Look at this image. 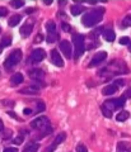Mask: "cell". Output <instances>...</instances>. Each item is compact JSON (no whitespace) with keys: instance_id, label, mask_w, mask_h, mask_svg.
Listing matches in <instances>:
<instances>
[{"instance_id":"cell-16","label":"cell","mask_w":131,"mask_h":152,"mask_svg":"<svg viewBox=\"0 0 131 152\" xmlns=\"http://www.w3.org/2000/svg\"><path fill=\"white\" fill-rule=\"evenodd\" d=\"M84 10H85L84 7L78 5V4H75V5H71V8H70V12H71L73 15H79V14L83 13Z\"/></svg>"},{"instance_id":"cell-34","label":"cell","mask_w":131,"mask_h":152,"mask_svg":"<svg viewBox=\"0 0 131 152\" xmlns=\"http://www.w3.org/2000/svg\"><path fill=\"white\" fill-rule=\"evenodd\" d=\"M4 152H18V150L14 148V147H7V148L4 150Z\"/></svg>"},{"instance_id":"cell-46","label":"cell","mask_w":131,"mask_h":152,"mask_svg":"<svg viewBox=\"0 0 131 152\" xmlns=\"http://www.w3.org/2000/svg\"><path fill=\"white\" fill-rule=\"evenodd\" d=\"M126 152H131V150H130V151H126Z\"/></svg>"},{"instance_id":"cell-41","label":"cell","mask_w":131,"mask_h":152,"mask_svg":"<svg viewBox=\"0 0 131 152\" xmlns=\"http://www.w3.org/2000/svg\"><path fill=\"white\" fill-rule=\"evenodd\" d=\"M4 131V124H3V121L0 119V132H3Z\"/></svg>"},{"instance_id":"cell-39","label":"cell","mask_w":131,"mask_h":152,"mask_svg":"<svg viewBox=\"0 0 131 152\" xmlns=\"http://www.w3.org/2000/svg\"><path fill=\"white\" fill-rule=\"evenodd\" d=\"M124 96H125V98H131V89H127V90H126Z\"/></svg>"},{"instance_id":"cell-33","label":"cell","mask_w":131,"mask_h":152,"mask_svg":"<svg viewBox=\"0 0 131 152\" xmlns=\"http://www.w3.org/2000/svg\"><path fill=\"white\" fill-rule=\"evenodd\" d=\"M61 27H62V29H64L65 32H70V31H71V27H70L69 24H66V23H62Z\"/></svg>"},{"instance_id":"cell-6","label":"cell","mask_w":131,"mask_h":152,"mask_svg":"<svg viewBox=\"0 0 131 152\" xmlns=\"http://www.w3.org/2000/svg\"><path fill=\"white\" fill-rule=\"evenodd\" d=\"M45 57H46V52L42 48H37V50H33L32 55H31V61L37 64V62H41Z\"/></svg>"},{"instance_id":"cell-43","label":"cell","mask_w":131,"mask_h":152,"mask_svg":"<svg viewBox=\"0 0 131 152\" xmlns=\"http://www.w3.org/2000/svg\"><path fill=\"white\" fill-rule=\"evenodd\" d=\"M45 4H46V5H51V4H52V1H51V0H46V1H45Z\"/></svg>"},{"instance_id":"cell-18","label":"cell","mask_w":131,"mask_h":152,"mask_svg":"<svg viewBox=\"0 0 131 152\" xmlns=\"http://www.w3.org/2000/svg\"><path fill=\"white\" fill-rule=\"evenodd\" d=\"M125 100H126V98L124 96H121V98H117V99H112V102L115 104V108L117 109V108H121V107H124L125 105Z\"/></svg>"},{"instance_id":"cell-36","label":"cell","mask_w":131,"mask_h":152,"mask_svg":"<svg viewBox=\"0 0 131 152\" xmlns=\"http://www.w3.org/2000/svg\"><path fill=\"white\" fill-rule=\"evenodd\" d=\"M12 134H13V132L9 129V131H7V133H5V136H4V140H8V138H10L12 137Z\"/></svg>"},{"instance_id":"cell-40","label":"cell","mask_w":131,"mask_h":152,"mask_svg":"<svg viewBox=\"0 0 131 152\" xmlns=\"http://www.w3.org/2000/svg\"><path fill=\"white\" fill-rule=\"evenodd\" d=\"M8 113V115H10L12 118H14V119H18V117L14 114V112H12V110H9V112H7Z\"/></svg>"},{"instance_id":"cell-44","label":"cell","mask_w":131,"mask_h":152,"mask_svg":"<svg viewBox=\"0 0 131 152\" xmlns=\"http://www.w3.org/2000/svg\"><path fill=\"white\" fill-rule=\"evenodd\" d=\"M129 51L131 52V43H129Z\"/></svg>"},{"instance_id":"cell-28","label":"cell","mask_w":131,"mask_h":152,"mask_svg":"<svg viewBox=\"0 0 131 152\" xmlns=\"http://www.w3.org/2000/svg\"><path fill=\"white\" fill-rule=\"evenodd\" d=\"M130 43V38L129 37H121L120 45H129Z\"/></svg>"},{"instance_id":"cell-45","label":"cell","mask_w":131,"mask_h":152,"mask_svg":"<svg viewBox=\"0 0 131 152\" xmlns=\"http://www.w3.org/2000/svg\"><path fill=\"white\" fill-rule=\"evenodd\" d=\"M0 53H1V46H0Z\"/></svg>"},{"instance_id":"cell-38","label":"cell","mask_w":131,"mask_h":152,"mask_svg":"<svg viewBox=\"0 0 131 152\" xmlns=\"http://www.w3.org/2000/svg\"><path fill=\"white\" fill-rule=\"evenodd\" d=\"M55 148H56V145L54 143L52 146H50V147H48V148H46V151H45V152H52V151H54Z\"/></svg>"},{"instance_id":"cell-2","label":"cell","mask_w":131,"mask_h":152,"mask_svg":"<svg viewBox=\"0 0 131 152\" xmlns=\"http://www.w3.org/2000/svg\"><path fill=\"white\" fill-rule=\"evenodd\" d=\"M73 42H74V58L79 60L80 56L85 51V41L84 36L81 34H74L73 36Z\"/></svg>"},{"instance_id":"cell-37","label":"cell","mask_w":131,"mask_h":152,"mask_svg":"<svg viewBox=\"0 0 131 152\" xmlns=\"http://www.w3.org/2000/svg\"><path fill=\"white\" fill-rule=\"evenodd\" d=\"M23 113H24V115H31V114H32L33 112L31 110V109H28V108H26V109H24V110H23Z\"/></svg>"},{"instance_id":"cell-17","label":"cell","mask_w":131,"mask_h":152,"mask_svg":"<svg viewBox=\"0 0 131 152\" xmlns=\"http://www.w3.org/2000/svg\"><path fill=\"white\" fill-rule=\"evenodd\" d=\"M129 117H130V113L124 110V112H120L117 115H116V121L117 122H125L126 119H129Z\"/></svg>"},{"instance_id":"cell-7","label":"cell","mask_w":131,"mask_h":152,"mask_svg":"<svg viewBox=\"0 0 131 152\" xmlns=\"http://www.w3.org/2000/svg\"><path fill=\"white\" fill-rule=\"evenodd\" d=\"M60 51L65 55L66 58H70V57L73 56V48H71V46H70V42L61 41L60 42Z\"/></svg>"},{"instance_id":"cell-23","label":"cell","mask_w":131,"mask_h":152,"mask_svg":"<svg viewBox=\"0 0 131 152\" xmlns=\"http://www.w3.org/2000/svg\"><path fill=\"white\" fill-rule=\"evenodd\" d=\"M122 27L127 28V27H131V15H126L122 20Z\"/></svg>"},{"instance_id":"cell-20","label":"cell","mask_w":131,"mask_h":152,"mask_svg":"<svg viewBox=\"0 0 131 152\" xmlns=\"http://www.w3.org/2000/svg\"><path fill=\"white\" fill-rule=\"evenodd\" d=\"M117 150L120 152H126V151L131 150V146L129 143H126V142H120V143L117 145Z\"/></svg>"},{"instance_id":"cell-47","label":"cell","mask_w":131,"mask_h":152,"mask_svg":"<svg viewBox=\"0 0 131 152\" xmlns=\"http://www.w3.org/2000/svg\"><path fill=\"white\" fill-rule=\"evenodd\" d=\"M0 32H1V29H0Z\"/></svg>"},{"instance_id":"cell-24","label":"cell","mask_w":131,"mask_h":152,"mask_svg":"<svg viewBox=\"0 0 131 152\" xmlns=\"http://www.w3.org/2000/svg\"><path fill=\"white\" fill-rule=\"evenodd\" d=\"M10 43H12V38L10 37H4L0 46L1 47H8V46H10Z\"/></svg>"},{"instance_id":"cell-21","label":"cell","mask_w":131,"mask_h":152,"mask_svg":"<svg viewBox=\"0 0 131 152\" xmlns=\"http://www.w3.org/2000/svg\"><path fill=\"white\" fill-rule=\"evenodd\" d=\"M101 110H102V114H103L106 118H112V110H110L108 108H106L104 105H102Z\"/></svg>"},{"instance_id":"cell-35","label":"cell","mask_w":131,"mask_h":152,"mask_svg":"<svg viewBox=\"0 0 131 152\" xmlns=\"http://www.w3.org/2000/svg\"><path fill=\"white\" fill-rule=\"evenodd\" d=\"M113 84H115V85H116V86H117V88H118V86H122V85H124L125 83H124V80H116V81H115Z\"/></svg>"},{"instance_id":"cell-14","label":"cell","mask_w":131,"mask_h":152,"mask_svg":"<svg viewBox=\"0 0 131 152\" xmlns=\"http://www.w3.org/2000/svg\"><path fill=\"white\" fill-rule=\"evenodd\" d=\"M38 143H36V142H31V143H28L26 147H24L23 152H37L38 151Z\"/></svg>"},{"instance_id":"cell-13","label":"cell","mask_w":131,"mask_h":152,"mask_svg":"<svg viewBox=\"0 0 131 152\" xmlns=\"http://www.w3.org/2000/svg\"><path fill=\"white\" fill-rule=\"evenodd\" d=\"M103 37H104V39L107 42H113L115 38H116V34H115V32L112 29H107V31H104Z\"/></svg>"},{"instance_id":"cell-30","label":"cell","mask_w":131,"mask_h":152,"mask_svg":"<svg viewBox=\"0 0 131 152\" xmlns=\"http://www.w3.org/2000/svg\"><path fill=\"white\" fill-rule=\"evenodd\" d=\"M37 110L38 112H43V110H45V104H43V102H38L37 103Z\"/></svg>"},{"instance_id":"cell-42","label":"cell","mask_w":131,"mask_h":152,"mask_svg":"<svg viewBox=\"0 0 131 152\" xmlns=\"http://www.w3.org/2000/svg\"><path fill=\"white\" fill-rule=\"evenodd\" d=\"M28 14H30V13H33V12H35V8H30V9H27V10H26Z\"/></svg>"},{"instance_id":"cell-12","label":"cell","mask_w":131,"mask_h":152,"mask_svg":"<svg viewBox=\"0 0 131 152\" xmlns=\"http://www.w3.org/2000/svg\"><path fill=\"white\" fill-rule=\"evenodd\" d=\"M23 75L21 72H17V74H14L12 77H10V83L13 86H16V85H19V84H22L23 83Z\"/></svg>"},{"instance_id":"cell-8","label":"cell","mask_w":131,"mask_h":152,"mask_svg":"<svg viewBox=\"0 0 131 152\" xmlns=\"http://www.w3.org/2000/svg\"><path fill=\"white\" fill-rule=\"evenodd\" d=\"M51 61H52V64H54L55 66H57V67H62V66H64L62 57L60 56V53L56 50H52L51 51Z\"/></svg>"},{"instance_id":"cell-3","label":"cell","mask_w":131,"mask_h":152,"mask_svg":"<svg viewBox=\"0 0 131 152\" xmlns=\"http://www.w3.org/2000/svg\"><path fill=\"white\" fill-rule=\"evenodd\" d=\"M22 58V51L21 50H16L13 51L10 55H9V57L5 60V62H4V66H5V69H12L14 67L19 61H21Z\"/></svg>"},{"instance_id":"cell-26","label":"cell","mask_w":131,"mask_h":152,"mask_svg":"<svg viewBox=\"0 0 131 152\" xmlns=\"http://www.w3.org/2000/svg\"><path fill=\"white\" fill-rule=\"evenodd\" d=\"M10 5L13 7V8H21V7H23L24 5V1H22V0H21V1H19V0H17V1H12L10 3Z\"/></svg>"},{"instance_id":"cell-22","label":"cell","mask_w":131,"mask_h":152,"mask_svg":"<svg viewBox=\"0 0 131 152\" xmlns=\"http://www.w3.org/2000/svg\"><path fill=\"white\" fill-rule=\"evenodd\" d=\"M65 138H66V134H65V133H60V134L55 138V142H54V143H55L56 146H57V145H60V143H62V142L65 141Z\"/></svg>"},{"instance_id":"cell-19","label":"cell","mask_w":131,"mask_h":152,"mask_svg":"<svg viewBox=\"0 0 131 152\" xmlns=\"http://www.w3.org/2000/svg\"><path fill=\"white\" fill-rule=\"evenodd\" d=\"M46 28H47L48 34H57V32H56V26H55L54 22H48L47 24H46Z\"/></svg>"},{"instance_id":"cell-10","label":"cell","mask_w":131,"mask_h":152,"mask_svg":"<svg viewBox=\"0 0 131 152\" xmlns=\"http://www.w3.org/2000/svg\"><path fill=\"white\" fill-rule=\"evenodd\" d=\"M28 75H30V77L33 80H42L45 77V72L40 69H33L31 71H28Z\"/></svg>"},{"instance_id":"cell-11","label":"cell","mask_w":131,"mask_h":152,"mask_svg":"<svg viewBox=\"0 0 131 152\" xmlns=\"http://www.w3.org/2000/svg\"><path fill=\"white\" fill-rule=\"evenodd\" d=\"M118 90V88L116 86L115 84H111V85H107V86H104L103 90H102V93H103V95H112L115 94L116 91Z\"/></svg>"},{"instance_id":"cell-27","label":"cell","mask_w":131,"mask_h":152,"mask_svg":"<svg viewBox=\"0 0 131 152\" xmlns=\"http://www.w3.org/2000/svg\"><path fill=\"white\" fill-rule=\"evenodd\" d=\"M76 152H88V148L84 145H78L76 146Z\"/></svg>"},{"instance_id":"cell-4","label":"cell","mask_w":131,"mask_h":152,"mask_svg":"<svg viewBox=\"0 0 131 152\" xmlns=\"http://www.w3.org/2000/svg\"><path fill=\"white\" fill-rule=\"evenodd\" d=\"M31 127L33 128V129H38V131L46 129L47 127H50V121H48V118L45 117V115L38 117L35 121L31 122Z\"/></svg>"},{"instance_id":"cell-1","label":"cell","mask_w":131,"mask_h":152,"mask_svg":"<svg viewBox=\"0 0 131 152\" xmlns=\"http://www.w3.org/2000/svg\"><path fill=\"white\" fill-rule=\"evenodd\" d=\"M104 14V9L103 8H99V9H95V10H92L89 13L84 14L83 17V24L85 27H93L95 24H98L102 19V15Z\"/></svg>"},{"instance_id":"cell-31","label":"cell","mask_w":131,"mask_h":152,"mask_svg":"<svg viewBox=\"0 0 131 152\" xmlns=\"http://www.w3.org/2000/svg\"><path fill=\"white\" fill-rule=\"evenodd\" d=\"M22 142H23V136H18L17 138H14L13 143H16V145H21Z\"/></svg>"},{"instance_id":"cell-9","label":"cell","mask_w":131,"mask_h":152,"mask_svg":"<svg viewBox=\"0 0 131 152\" xmlns=\"http://www.w3.org/2000/svg\"><path fill=\"white\" fill-rule=\"evenodd\" d=\"M32 31H33V22H26L19 29L22 37H28L32 33Z\"/></svg>"},{"instance_id":"cell-15","label":"cell","mask_w":131,"mask_h":152,"mask_svg":"<svg viewBox=\"0 0 131 152\" xmlns=\"http://www.w3.org/2000/svg\"><path fill=\"white\" fill-rule=\"evenodd\" d=\"M21 19H22V17L19 15V14H16V15L10 17V19H9V22H8L9 27H16V26H18L19 22H21Z\"/></svg>"},{"instance_id":"cell-29","label":"cell","mask_w":131,"mask_h":152,"mask_svg":"<svg viewBox=\"0 0 131 152\" xmlns=\"http://www.w3.org/2000/svg\"><path fill=\"white\" fill-rule=\"evenodd\" d=\"M42 41H43V36L41 34V33H38V34L35 37V43H41Z\"/></svg>"},{"instance_id":"cell-5","label":"cell","mask_w":131,"mask_h":152,"mask_svg":"<svg viewBox=\"0 0 131 152\" xmlns=\"http://www.w3.org/2000/svg\"><path fill=\"white\" fill-rule=\"evenodd\" d=\"M106 57H107V53H106L104 51H101V52H97V53L93 56V58H92L89 66L90 67H94V66H98L101 65L103 61L106 60Z\"/></svg>"},{"instance_id":"cell-32","label":"cell","mask_w":131,"mask_h":152,"mask_svg":"<svg viewBox=\"0 0 131 152\" xmlns=\"http://www.w3.org/2000/svg\"><path fill=\"white\" fill-rule=\"evenodd\" d=\"M7 14H8L7 8H4V7H0V17H5Z\"/></svg>"},{"instance_id":"cell-25","label":"cell","mask_w":131,"mask_h":152,"mask_svg":"<svg viewBox=\"0 0 131 152\" xmlns=\"http://www.w3.org/2000/svg\"><path fill=\"white\" fill-rule=\"evenodd\" d=\"M19 93H21V94H30V95H35V94H37V90H33V89H22Z\"/></svg>"}]
</instances>
